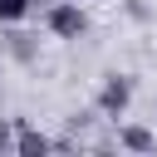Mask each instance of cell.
Returning a JSON list of instances; mask_svg holds the SVG:
<instances>
[{
	"instance_id": "5",
	"label": "cell",
	"mask_w": 157,
	"mask_h": 157,
	"mask_svg": "<svg viewBox=\"0 0 157 157\" xmlns=\"http://www.w3.org/2000/svg\"><path fill=\"white\" fill-rule=\"evenodd\" d=\"M15 147H20V152H49V137H44V132H20Z\"/></svg>"
},
{
	"instance_id": "1",
	"label": "cell",
	"mask_w": 157,
	"mask_h": 157,
	"mask_svg": "<svg viewBox=\"0 0 157 157\" xmlns=\"http://www.w3.org/2000/svg\"><path fill=\"white\" fill-rule=\"evenodd\" d=\"M49 29H54L59 39H78V34H83V10L69 5V0L54 5V10H49Z\"/></svg>"
},
{
	"instance_id": "2",
	"label": "cell",
	"mask_w": 157,
	"mask_h": 157,
	"mask_svg": "<svg viewBox=\"0 0 157 157\" xmlns=\"http://www.w3.org/2000/svg\"><path fill=\"white\" fill-rule=\"evenodd\" d=\"M128 98H132V83H128V78H118V74H113V78H108V83H103V93H98V108H103V113H108V118H118V113H123V108H128Z\"/></svg>"
},
{
	"instance_id": "3",
	"label": "cell",
	"mask_w": 157,
	"mask_h": 157,
	"mask_svg": "<svg viewBox=\"0 0 157 157\" xmlns=\"http://www.w3.org/2000/svg\"><path fill=\"white\" fill-rule=\"evenodd\" d=\"M123 147H132V152H152L157 137H152L147 128H123Z\"/></svg>"
},
{
	"instance_id": "6",
	"label": "cell",
	"mask_w": 157,
	"mask_h": 157,
	"mask_svg": "<svg viewBox=\"0 0 157 157\" xmlns=\"http://www.w3.org/2000/svg\"><path fill=\"white\" fill-rule=\"evenodd\" d=\"M5 147H10V128L0 123V152H5Z\"/></svg>"
},
{
	"instance_id": "4",
	"label": "cell",
	"mask_w": 157,
	"mask_h": 157,
	"mask_svg": "<svg viewBox=\"0 0 157 157\" xmlns=\"http://www.w3.org/2000/svg\"><path fill=\"white\" fill-rule=\"evenodd\" d=\"M29 5H39V0H0V20H5V25H15V20H25V15H29Z\"/></svg>"
}]
</instances>
